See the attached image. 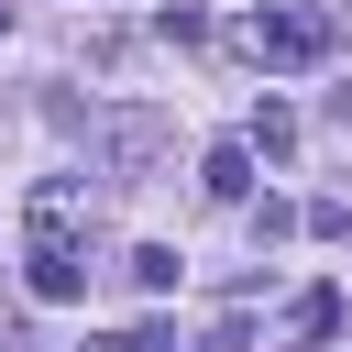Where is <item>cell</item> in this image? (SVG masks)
<instances>
[{
	"label": "cell",
	"mask_w": 352,
	"mask_h": 352,
	"mask_svg": "<svg viewBox=\"0 0 352 352\" xmlns=\"http://www.w3.org/2000/svg\"><path fill=\"white\" fill-rule=\"evenodd\" d=\"M0 33H11V0H0Z\"/></svg>",
	"instance_id": "11"
},
{
	"label": "cell",
	"mask_w": 352,
	"mask_h": 352,
	"mask_svg": "<svg viewBox=\"0 0 352 352\" xmlns=\"http://www.w3.org/2000/svg\"><path fill=\"white\" fill-rule=\"evenodd\" d=\"M22 275H33V297L44 308H66V297H88V187L77 176H44L33 198H22Z\"/></svg>",
	"instance_id": "1"
},
{
	"label": "cell",
	"mask_w": 352,
	"mask_h": 352,
	"mask_svg": "<svg viewBox=\"0 0 352 352\" xmlns=\"http://www.w3.org/2000/svg\"><path fill=\"white\" fill-rule=\"evenodd\" d=\"M88 154H99V176H154L176 154V121L165 110H99L88 121Z\"/></svg>",
	"instance_id": "3"
},
{
	"label": "cell",
	"mask_w": 352,
	"mask_h": 352,
	"mask_svg": "<svg viewBox=\"0 0 352 352\" xmlns=\"http://www.w3.org/2000/svg\"><path fill=\"white\" fill-rule=\"evenodd\" d=\"M319 110H330V132H352V88H330V99H319Z\"/></svg>",
	"instance_id": "10"
},
{
	"label": "cell",
	"mask_w": 352,
	"mask_h": 352,
	"mask_svg": "<svg viewBox=\"0 0 352 352\" xmlns=\"http://www.w3.org/2000/svg\"><path fill=\"white\" fill-rule=\"evenodd\" d=\"M330 44H341V22L319 11V0H264V11H242V55L253 66H330Z\"/></svg>",
	"instance_id": "2"
},
{
	"label": "cell",
	"mask_w": 352,
	"mask_h": 352,
	"mask_svg": "<svg viewBox=\"0 0 352 352\" xmlns=\"http://www.w3.org/2000/svg\"><path fill=\"white\" fill-rule=\"evenodd\" d=\"M242 143H253L264 165H286V154H297V110H286V99H253V132H242Z\"/></svg>",
	"instance_id": "5"
},
{
	"label": "cell",
	"mask_w": 352,
	"mask_h": 352,
	"mask_svg": "<svg viewBox=\"0 0 352 352\" xmlns=\"http://www.w3.org/2000/svg\"><path fill=\"white\" fill-rule=\"evenodd\" d=\"M121 275H132L143 297H165V286H176V253H165V242H143V253H121Z\"/></svg>",
	"instance_id": "7"
},
{
	"label": "cell",
	"mask_w": 352,
	"mask_h": 352,
	"mask_svg": "<svg viewBox=\"0 0 352 352\" xmlns=\"http://www.w3.org/2000/svg\"><path fill=\"white\" fill-rule=\"evenodd\" d=\"M330 330H341V286H308L286 308V341H330Z\"/></svg>",
	"instance_id": "6"
},
{
	"label": "cell",
	"mask_w": 352,
	"mask_h": 352,
	"mask_svg": "<svg viewBox=\"0 0 352 352\" xmlns=\"http://www.w3.org/2000/svg\"><path fill=\"white\" fill-rule=\"evenodd\" d=\"M198 352H253V341H242V319H220V330H209Z\"/></svg>",
	"instance_id": "9"
},
{
	"label": "cell",
	"mask_w": 352,
	"mask_h": 352,
	"mask_svg": "<svg viewBox=\"0 0 352 352\" xmlns=\"http://www.w3.org/2000/svg\"><path fill=\"white\" fill-rule=\"evenodd\" d=\"M88 352H165V330H99Z\"/></svg>",
	"instance_id": "8"
},
{
	"label": "cell",
	"mask_w": 352,
	"mask_h": 352,
	"mask_svg": "<svg viewBox=\"0 0 352 352\" xmlns=\"http://www.w3.org/2000/svg\"><path fill=\"white\" fill-rule=\"evenodd\" d=\"M198 187L231 209V198H253V143H209V165H198Z\"/></svg>",
	"instance_id": "4"
}]
</instances>
